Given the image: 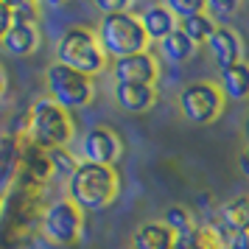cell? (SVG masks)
I'll return each instance as SVG.
<instances>
[{"mask_svg":"<svg viewBox=\"0 0 249 249\" xmlns=\"http://www.w3.org/2000/svg\"><path fill=\"white\" fill-rule=\"evenodd\" d=\"M118 193H121V179H118V171L109 165H95L81 160L79 168L68 179V199L90 213H98L115 204Z\"/></svg>","mask_w":249,"mask_h":249,"instance_id":"6da1fadb","label":"cell"},{"mask_svg":"<svg viewBox=\"0 0 249 249\" xmlns=\"http://www.w3.org/2000/svg\"><path fill=\"white\" fill-rule=\"evenodd\" d=\"M25 135L34 146L45 148V151H56L65 148L73 140V118L68 109H62L56 101L51 98H39L34 101L28 121H25Z\"/></svg>","mask_w":249,"mask_h":249,"instance_id":"7a4b0ae2","label":"cell"},{"mask_svg":"<svg viewBox=\"0 0 249 249\" xmlns=\"http://www.w3.org/2000/svg\"><path fill=\"white\" fill-rule=\"evenodd\" d=\"M56 62L92 79L107 68V53H104L95 31L84 28V25H73L56 39Z\"/></svg>","mask_w":249,"mask_h":249,"instance_id":"3957f363","label":"cell"},{"mask_svg":"<svg viewBox=\"0 0 249 249\" xmlns=\"http://www.w3.org/2000/svg\"><path fill=\"white\" fill-rule=\"evenodd\" d=\"M98 42H101L104 53L115 59L124 56H135V53H143L148 45L146 28L140 23V17H135L132 12H118V14H107L98 23Z\"/></svg>","mask_w":249,"mask_h":249,"instance_id":"277c9868","label":"cell"},{"mask_svg":"<svg viewBox=\"0 0 249 249\" xmlns=\"http://www.w3.org/2000/svg\"><path fill=\"white\" fill-rule=\"evenodd\" d=\"M39 230H42L45 241H51L53 247L62 249L76 247L81 232H84V210L70 199H56L42 210Z\"/></svg>","mask_w":249,"mask_h":249,"instance_id":"5b68a950","label":"cell"},{"mask_svg":"<svg viewBox=\"0 0 249 249\" xmlns=\"http://www.w3.org/2000/svg\"><path fill=\"white\" fill-rule=\"evenodd\" d=\"M45 84H48V92H51V101H56L62 109H81L92 101V79L84 76L79 70L73 68H65L53 62L51 68L45 70Z\"/></svg>","mask_w":249,"mask_h":249,"instance_id":"8992f818","label":"cell"},{"mask_svg":"<svg viewBox=\"0 0 249 249\" xmlns=\"http://www.w3.org/2000/svg\"><path fill=\"white\" fill-rule=\"evenodd\" d=\"M224 92L215 81H191L179 92V112L196 126H207L218 121L224 112Z\"/></svg>","mask_w":249,"mask_h":249,"instance_id":"52a82bcc","label":"cell"},{"mask_svg":"<svg viewBox=\"0 0 249 249\" xmlns=\"http://www.w3.org/2000/svg\"><path fill=\"white\" fill-rule=\"evenodd\" d=\"M84 160L87 162H95V165H109L115 168V162L124 154V140L121 135L109 129V126H92L90 132L84 135Z\"/></svg>","mask_w":249,"mask_h":249,"instance_id":"ba28073f","label":"cell"},{"mask_svg":"<svg viewBox=\"0 0 249 249\" xmlns=\"http://www.w3.org/2000/svg\"><path fill=\"white\" fill-rule=\"evenodd\" d=\"M112 76H115V84H146V87H154V81L160 76V65L148 51H143V53H135V56L115 59Z\"/></svg>","mask_w":249,"mask_h":249,"instance_id":"9c48e42d","label":"cell"},{"mask_svg":"<svg viewBox=\"0 0 249 249\" xmlns=\"http://www.w3.org/2000/svg\"><path fill=\"white\" fill-rule=\"evenodd\" d=\"M207 48H210L215 65L221 70L232 68L238 62H244V39H241V34H238L235 28H230V25H218L215 34L210 36V42H207Z\"/></svg>","mask_w":249,"mask_h":249,"instance_id":"30bf717a","label":"cell"},{"mask_svg":"<svg viewBox=\"0 0 249 249\" xmlns=\"http://www.w3.org/2000/svg\"><path fill=\"white\" fill-rule=\"evenodd\" d=\"M115 104L124 112H148L157 104V87L146 84H115Z\"/></svg>","mask_w":249,"mask_h":249,"instance_id":"8fae6325","label":"cell"},{"mask_svg":"<svg viewBox=\"0 0 249 249\" xmlns=\"http://www.w3.org/2000/svg\"><path fill=\"white\" fill-rule=\"evenodd\" d=\"M140 23L146 28V36L148 42H162L168 34H174L177 28H179V20L171 14V9L165 3H154V6H148L143 17H140Z\"/></svg>","mask_w":249,"mask_h":249,"instance_id":"7c38bea8","label":"cell"},{"mask_svg":"<svg viewBox=\"0 0 249 249\" xmlns=\"http://www.w3.org/2000/svg\"><path fill=\"white\" fill-rule=\"evenodd\" d=\"M20 165H23V140L17 135H3L0 137V196L14 182Z\"/></svg>","mask_w":249,"mask_h":249,"instance_id":"4fadbf2b","label":"cell"},{"mask_svg":"<svg viewBox=\"0 0 249 249\" xmlns=\"http://www.w3.org/2000/svg\"><path fill=\"white\" fill-rule=\"evenodd\" d=\"M20 171H23V177L28 182H48L51 177H53V165H51V154H48L45 148L34 146L31 140L23 146V165H20Z\"/></svg>","mask_w":249,"mask_h":249,"instance_id":"5bb4252c","label":"cell"},{"mask_svg":"<svg viewBox=\"0 0 249 249\" xmlns=\"http://www.w3.org/2000/svg\"><path fill=\"white\" fill-rule=\"evenodd\" d=\"M3 48L12 56H31L39 48V28L34 23H14L3 36Z\"/></svg>","mask_w":249,"mask_h":249,"instance_id":"9a60e30c","label":"cell"},{"mask_svg":"<svg viewBox=\"0 0 249 249\" xmlns=\"http://www.w3.org/2000/svg\"><path fill=\"white\" fill-rule=\"evenodd\" d=\"M174 244H177V235L162 221H148V224L137 227L132 235L135 249H174Z\"/></svg>","mask_w":249,"mask_h":249,"instance_id":"2e32d148","label":"cell"},{"mask_svg":"<svg viewBox=\"0 0 249 249\" xmlns=\"http://www.w3.org/2000/svg\"><path fill=\"white\" fill-rule=\"evenodd\" d=\"M221 227L230 235H249V193H241L221 207Z\"/></svg>","mask_w":249,"mask_h":249,"instance_id":"e0dca14e","label":"cell"},{"mask_svg":"<svg viewBox=\"0 0 249 249\" xmlns=\"http://www.w3.org/2000/svg\"><path fill=\"white\" fill-rule=\"evenodd\" d=\"M221 92L230 101L249 98V62H238L232 68L221 70Z\"/></svg>","mask_w":249,"mask_h":249,"instance_id":"ac0fdd59","label":"cell"},{"mask_svg":"<svg viewBox=\"0 0 249 249\" xmlns=\"http://www.w3.org/2000/svg\"><path fill=\"white\" fill-rule=\"evenodd\" d=\"M160 51H162V56L168 59L171 65H182V62H188V59L196 56L199 45H193L191 39L182 34V28H177L174 34H168L160 42Z\"/></svg>","mask_w":249,"mask_h":249,"instance_id":"d6986e66","label":"cell"},{"mask_svg":"<svg viewBox=\"0 0 249 249\" xmlns=\"http://www.w3.org/2000/svg\"><path fill=\"white\" fill-rule=\"evenodd\" d=\"M174 249H224V241L213 227H193L191 232L177 235Z\"/></svg>","mask_w":249,"mask_h":249,"instance_id":"ffe728a7","label":"cell"},{"mask_svg":"<svg viewBox=\"0 0 249 249\" xmlns=\"http://www.w3.org/2000/svg\"><path fill=\"white\" fill-rule=\"evenodd\" d=\"M179 28L193 45H207L210 36L215 34V28H218V23H215L207 12H202V14H193V17H188V20H182Z\"/></svg>","mask_w":249,"mask_h":249,"instance_id":"44dd1931","label":"cell"},{"mask_svg":"<svg viewBox=\"0 0 249 249\" xmlns=\"http://www.w3.org/2000/svg\"><path fill=\"white\" fill-rule=\"evenodd\" d=\"M162 224L168 227L174 235H185V232H191L193 230V218H191V213L185 210V207H168L165 210V215H162Z\"/></svg>","mask_w":249,"mask_h":249,"instance_id":"7402d4cb","label":"cell"},{"mask_svg":"<svg viewBox=\"0 0 249 249\" xmlns=\"http://www.w3.org/2000/svg\"><path fill=\"white\" fill-rule=\"evenodd\" d=\"M165 6L171 9V14H174L179 23L188 20V17H193V14L207 12V3H204V0H168Z\"/></svg>","mask_w":249,"mask_h":249,"instance_id":"603a6c76","label":"cell"},{"mask_svg":"<svg viewBox=\"0 0 249 249\" xmlns=\"http://www.w3.org/2000/svg\"><path fill=\"white\" fill-rule=\"evenodd\" d=\"M51 154V165H53V177H62L65 174V179L73 177V171L79 168V162L70 157L65 148H56V151H48Z\"/></svg>","mask_w":249,"mask_h":249,"instance_id":"cb8c5ba5","label":"cell"},{"mask_svg":"<svg viewBox=\"0 0 249 249\" xmlns=\"http://www.w3.org/2000/svg\"><path fill=\"white\" fill-rule=\"evenodd\" d=\"M36 9L34 3L28 0H20V3H12V14H14V23H36Z\"/></svg>","mask_w":249,"mask_h":249,"instance_id":"d4e9b609","label":"cell"},{"mask_svg":"<svg viewBox=\"0 0 249 249\" xmlns=\"http://www.w3.org/2000/svg\"><path fill=\"white\" fill-rule=\"evenodd\" d=\"M14 25V14H12V3H3L0 0V42L3 36L9 34V28Z\"/></svg>","mask_w":249,"mask_h":249,"instance_id":"484cf974","label":"cell"},{"mask_svg":"<svg viewBox=\"0 0 249 249\" xmlns=\"http://www.w3.org/2000/svg\"><path fill=\"white\" fill-rule=\"evenodd\" d=\"M95 6L104 12V17H107V14H118V12H129V9H126V0H98Z\"/></svg>","mask_w":249,"mask_h":249,"instance_id":"4316f807","label":"cell"},{"mask_svg":"<svg viewBox=\"0 0 249 249\" xmlns=\"http://www.w3.org/2000/svg\"><path fill=\"white\" fill-rule=\"evenodd\" d=\"M235 9H238V3H207V14H210L213 20H215V14L224 17V14H232Z\"/></svg>","mask_w":249,"mask_h":249,"instance_id":"83f0119b","label":"cell"},{"mask_svg":"<svg viewBox=\"0 0 249 249\" xmlns=\"http://www.w3.org/2000/svg\"><path fill=\"white\" fill-rule=\"evenodd\" d=\"M224 249H249V235H230L224 241Z\"/></svg>","mask_w":249,"mask_h":249,"instance_id":"f1b7e54d","label":"cell"},{"mask_svg":"<svg viewBox=\"0 0 249 249\" xmlns=\"http://www.w3.org/2000/svg\"><path fill=\"white\" fill-rule=\"evenodd\" d=\"M238 171H241L244 177H249V148L238 154Z\"/></svg>","mask_w":249,"mask_h":249,"instance_id":"f546056e","label":"cell"},{"mask_svg":"<svg viewBox=\"0 0 249 249\" xmlns=\"http://www.w3.org/2000/svg\"><path fill=\"white\" fill-rule=\"evenodd\" d=\"M6 87H9V76H6V68L0 65V95L6 92Z\"/></svg>","mask_w":249,"mask_h":249,"instance_id":"4dcf8cb0","label":"cell"},{"mask_svg":"<svg viewBox=\"0 0 249 249\" xmlns=\"http://www.w3.org/2000/svg\"><path fill=\"white\" fill-rule=\"evenodd\" d=\"M247 140H249V118H247Z\"/></svg>","mask_w":249,"mask_h":249,"instance_id":"1f68e13d","label":"cell"}]
</instances>
